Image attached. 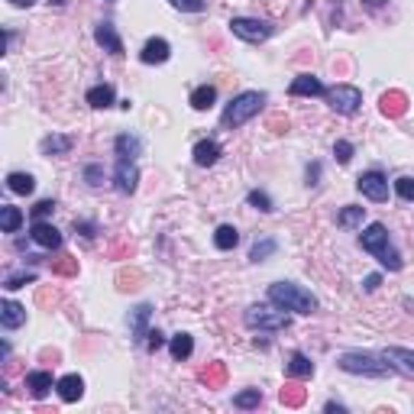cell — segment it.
I'll use <instances>...</instances> for the list:
<instances>
[{
    "instance_id": "cell-18",
    "label": "cell",
    "mask_w": 414,
    "mask_h": 414,
    "mask_svg": "<svg viewBox=\"0 0 414 414\" xmlns=\"http://www.w3.org/2000/svg\"><path fill=\"white\" fill-rule=\"evenodd\" d=\"M0 324H4V327L7 330H16V327H23L26 324V307L23 304H16V301H4V304H0Z\"/></svg>"
},
{
    "instance_id": "cell-40",
    "label": "cell",
    "mask_w": 414,
    "mask_h": 414,
    "mask_svg": "<svg viewBox=\"0 0 414 414\" xmlns=\"http://www.w3.org/2000/svg\"><path fill=\"white\" fill-rule=\"evenodd\" d=\"M85 182L91 184V188L104 184V169H100V165H85Z\"/></svg>"
},
{
    "instance_id": "cell-23",
    "label": "cell",
    "mask_w": 414,
    "mask_h": 414,
    "mask_svg": "<svg viewBox=\"0 0 414 414\" xmlns=\"http://www.w3.org/2000/svg\"><path fill=\"white\" fill-rule=\"evenodd\" d=\"M362 220H366V207L360 204H346L337 214V227H343V230H356V227H362Z\"/></svg>"
},
{
    "instance_id": "cell-16",
    "label": "cell",
    "mask_w": 414,
    "mask_h": 414,
    "mask_svg": "<svg viewBox=\"0 0 414 414\" xmlns=\"http://www.w3.org/2000/svg\"><path fill=\"white\" fill-rule=\"evenodd\" d=\"M382 356L395 366V372H405V376L414 379V350H405V346H389Z\"/></svg>"
},
{
    "instance_id": "cell-37",
    "label": "cell",
    "mask_w": 414,
    "mask_h": 414,
    "mask_svg": "<svg viewBox=\"0 0 414 414\" xmlns=\"http://www.w3.org/2000/svg\"><path fill=\"white\" fill-rule=\"evenodd\" d=\"M175 10H182V13H201V10L207 7L204 0H169Z\"/></svg>"
},
{
    "instance_id": "cell-17",
    "label": "cell",
    "mask_w": 414,
    "mask_h": 414,
    "mask_svg": "<svg viewBox=\"0 0 414 414\" xmlns=\"http://www.w3.org/2000/svg\"><path fill=\"white\" fill-rule=\"evenodd\" d=\"M52 372L46 369H36V372H26V389H30L32 398H46L49 391H52Z\"/></svg>"
},
{
    "instance_id": "cell-33",
    "label": "cell",
    "mask_w": 414,
    "mask_h": 414,
    "mask_svg": "<svg viewBox=\"0 0 414 414\" xmlns=\"http://www.w3.org/2000/svg\"><path fill=\"white\" fill-rule=\"evenodd\" d=\"M246 201H249L256 211H262V214H272V211H276V201L268 198L266 191H259V188H253V191L246 194Z\"/></svg>"
},
{
    "instance_id": "cell-8",
    "label": "cell",
    "mask_w": 414,
    "mask_h": 414,
    "mask_svg": "<svg viewBox=\"0 0 414 414\" xmlns=\"http://www.w3.org/2000/svg\"><path fill=\"white\" fill-rule=\"evenodd\" d=\"M356 188H360V194H362V198L376 201V204H382V201H389V178H385L379 169H372V172H362V175L356 178Z\"/></svg>"
},
{
    "instance_id": "cell-39",
    "label": "cell",
    "mask_w": 414,
    "mask_h": 414,
    "mask_svg": "<svg viewBox=\"0 0 414 414\" xmlns=\"http://www.w3.org/2000/svg\"><path fill=\"white\" fill-rule=\"evenodd\" d=\"M282 401L285 405H292V408H298L301 401H304V391L295 389V385H288V389H282Z\"/></svg>"
},
{
    "instance_id": "cell-9",
    "label": "cell",
    "mask_w": 414,
    "mask_h": 414,
    "mask_svg": "<svg viewBox=\"0 0 414 414\" xmlns=\"http://www.w3.org/2000/svg\"><path fill=\"white\" fill-rule=\"evenodd\" d=\"M136 182H139V169L133 159H117V169H114V188L120 194H133L136 191Z\"/></svg>"
},
{
    "instance_id": "cell-48",
    "label": "cell",
    "mask_w": 414,
    "mask_h": 414,
    "mask_svg": "<svg viewBox=\"0 0 414 414\" xmlns=\"http://www.w3.org/2000/svg\"><path fill=\"white\" fill-rule=\"evenodd\" d=\"M13 7H32V0H10Z\"/></svg>"
},
{
    "instance_id": "cell-28",
    "label": "cell",
    "mask_w": 414,
    "mask_h": 414,
    "mask_svg": "<svg viewBox=\"0 0 414 414\" xmlns=\"http://www.w3.org/2000/svg\"><path fill=\"white\" fill-rule=\"evenodd\" d=\"M114 149H117V155H120V159H136L139 149H143V143H139L136 136H130V133H120V136H117V143H114Z\"/></svg>"
},
{
    "instance_id": "cell-4",
    "label": "cell",
    "mask_w": 414,
    "mask_h": 414,
    "mask_svg": "<svg viewBox=\"0 0 414 414\" xmlns=\"http://www.w3.org/2000/svg\"><path fill=\"white\" fill-rule=\"evenodd\" d=\"M262 104H266V94L262 91H243V94H237V97L223 107V114H220V123L227 126V130H239L243 123H249L256 114L262 110Z\"/></svg>"
},
{
    "instance_id": "cell-6",
    "label": "cell",
    "mask_w": 414,
    "mask_h": 414,
    "mask_svg": "<svg viewBox=\"0 0 414 414\" xmlns=\"http://www.w3.org/2000/svg\"><path fill=\"white\" fill-rule=\"evenodd\" d=\"M230 30L237 39L243 42H266V39L276 36V26L268 23V20H256V16H233L230 20Z\"/></svg>"
},
{
    "instance_id": "cell-13",
    "label": "cell",
    "mask_w": 414,
    "mask_h": 414,
    "mask_svg": "<svg viewBox=\"0 0 414 414\" xmlns=\"http://www.w3.org/2000/svg\"><path fill=\"white\" fill-rule=\"evenodd\" d=\"M169 55H172L169 39L155 36V39H149L146 46H143V52H139V59L146 61V65H162V61H169Z\"/></svg>"
},
{
    "instance_id": "cell-29",
    "label": "cell",
    "mask_w": 414,
    "mask_h": 414,
    "mask_svg": "<svg viewBox=\"0 0 414 414\" xmlns=\"http://www.w3.org/2000/svg\"><path fill=\"white\" fill-rule=\"evenodd\" d=\"M237 243H239L237 227H230V223H220V227L214 230V246H217V249H223V253H227V249H233Z\"/></svg>"
},
{
    "instance_id": "cell-50",
    "label": "cell",
    "mask_w": 414,
    "mask_h": 414,
    "mask_svg": "<svg viewBox=\"0 0 414 414\" xmlns=\"http://www.w3.org/2000/svg\"><path fill=\"white\" fill-rule=\"evenodd\" d=\"M107 4H117V0H107Z\"/></svg>"
},
{
    "instance_id": "cell-42",
    "label": "cell",
    "mask_w": 414,
    "mask_h": 414,
    "mask_svg": "<svg viewBox=\"0 0 414 414\" xmlns=\"http://www.w3.org/2000/svg\"><path fill=\"white\" fill-rule=\"evenodd\" d=\"M55 272H59V276H75V272H78V262L71 259V256H65V262H55Z\"/></svg>"
},
{
    "instance_id": "cell-3",
    "label": "cell",
    "mask_w": 414,
    "mask_h": 414,
    "mask_svg": "<svg viewBox=\"0 0 414 414\" xmlns=\"http://www.w3.org/2000/svg\"><path fill=\"white\" fill-rule=\"evenodd\" d=\"M337 366L343 369V372H353V376H369V379H385L395 372V366H391L385 356L379 353H362V350H346V353L337 356Z\"/></svg>"
},
{
    "instance_id": "cell-45",
    "label": "cell",
    "mask_w": 414,
    "mask_h": 414,
    "mask_svg": "<svg viewBox=\"0 0 414 414\" xmlns=\"http://www.w3.org/2000/svg\"><path fill=\"white\" fill-rule=\"evenodd\" d=\"M75 230H81V237L91 239L94 237V223L91 220H81V223H75Z\"/></svg>"
},
{
    "instance_id": "cell-31",
    "label": "cell",
    "mask_w": 414,
    "mask_h": 414,
    "mask_svg": "<svg viewBox=\"0 0 414 414\" xmlns=\"http://www.w3.org/2000/svg\"><path fill=\"white\" fill-rule=\"evenodd\" d=\"M276 249H278V243H276V239H272V237H266V239H256V243H253V249H249V259H253V262H266L268 256L276 253Z\"/></svg>"
},
{
    "instance_id": "cell-27",
    "label": "cell",
    "mask_w": 414,
    "mask_h": 414,
    "mask_svg": "<svg viewBox=\"0 0 414 414\" xmlns=\"http://www.w3.org/2000/svg\"><path fill=\"white\" fill-rule=\"evenodd\" d=\"M7 188L13 194H32V191H36V178L26 175V172H10V175H7Z\"/></svg>"
},
{
    "instance_id": "cell-19",
    "label": "cell",
    "mask_w": 414,
    "mask_h": 414,
    "mask_svg": "<svg viewBox=\"0 0 414 414\" xmlns=\"http://www.w3.org/2000/svg\"><path fill=\"white\" fill-rule=\"evenodd\" d=\"M285 372H288V379H311L314 376V362L307 360L304 353H292L288 362H285Z\"/></svg>"
},
{
    "instance_id": "cell-38",
    "label": "cell",
    "mask_w": 414,
    "mask_h": 414,
    "mask_svg": "<svg viewBox=\"0 0 414 414\" xmlns=\"http://www.w3.org/2000/svg\"><path fill=\"white\" fill-rule=\"evenodd\" d=\"M223 376H227V369H223V362H214L211 369H204V376H201V379H204L207 385H217V382H223Z\"/></svg>"
},
{
    "instance_id": "cell-22",
    "label": "cell",
    "mask_w": 414,
    "mask_h": 414,
    "mask_svg": "<svg viewBox=\"0 0 414 414\" xmlns=\"http://www.w3.org/2000/svg\"><path fill=\"white\" fill-rule=\"evenodd\" d=\"M71 146H75V139L61 136V133H52V136H46L42 143H39L42 155H65V153H71Z\"/></svg>"
},
{
    "instance_id": "cell-49",
    "label": "cell",
    "mask_w": 414,
    "mask_h": 414,
    "mask_svg": "<svg viewBox=\"0 0 414 414\" xmlns=\"http://www.w3.org/2000/svg\"><path fill=\"white\" fill-rule=\"evenodd\" d=\"M49 4H52V7H65V4H69V0H49Z\"/></svg>"
},
{
    "instance_id": "cell-26",
    "label": "cell",
    "mask_w": 414,
    "mask_h": 414,
    "mask_svg": "<svg viewBox=\"0 0 414 414\" xmlns=\"http://www.w3.org/2000/svg\"><path fill=\"white\" fill-rule=\"evenodd\" d=\"M408 110V97L401 91H389L382 94V114L385 117H401Z\"/></svg>"
},
{
    "instance_id": "cell-25",
    "label": "cell",
    "mask_w": 414,
    "mask_h": 414,
    "mask_svg": "<svg viewBox=\"0 0 414 414\" xmlns=\"http://www.w3.org/2000/svg\"><path fill=\"white\" fill-rule=\"evenodd\" d=\"M169 353H172V360H188V356L194 353V340H191V333H175L172 337V343H169Z\"/></svg>"
},
{
    "instance_id": "cell-5",
    "label": "cell",
    "mask_w": 414,
    "mask_h": 414,
    "mask_svg": "<svg viewBox=\"0 0 414 414\" xmlns=\"http://www.w3.org/2000/svg\"><path fill=\"white\" fill-rule=\"evenodd\" d=\"M243 321H246V327L249 330H266V333H276V330H285L288 327V314H285L282 307H266V304H253L249 311L243 314Z\"/></svg>"
},
{
    "instance_id": "cell-47",
    "label": "cell",
    "mask_w": 414,
    "mask_h": 414,
    "mask_svg": "<svg viewBox=\"0 0 414 414\" xmlns=\"http://www.w3.org/2000/svg\"><path fill=\"white\" fill-rule=\"evenodd\" d=\"M324 408H327V411H346V408H343V405H337V401H327Z\"/></svg>"
},
{
    "instance_id": "cell-35",
    "label": "cell",
    "mask_w": 414,
    "mask_h": 414,
    "mask_svg": "<svg viewBox=\"0 0 414 414\" xmlns=\"http://www.w3.org/2000/svg\"><path fill=\"white\" fill-rule=\"evenodd\" d=\"M395 194H398L401 201H408V204H411V201H414V178H398V182H395Z\"/></svg>"
},
{
    "instance_id": "cell-1",
    "label": "cell",
    "mask_w": 414,
    "mask_h": 414,
    "mask_svg": "<svg viewBox=\"0 0 414 414\" xmlns=\"http://www.w3.org/2000/svg\"><path fill=\"white\" fill-rule=\"evenodd\" d=\"M360 246L366 249L369 256H376V259L382 262L389 272H398V268L405 266V262H401V253L391 246L385 223H369L366 230H362V237H360Z\"/></svg>"
},
{
    "instance_id": "cell-30",
    "label": "cell",
    "mask_w": 414,
    "mask_h": 414,
    "mask_svg": "<svg viewBox=\"0 0 414 414\" xmlns=\"http://www.w3.org/2000/svg\"><path fill=\"white\" fill-rule=\"evenodd\" d=\"M188 100H191V107H194V110H207V107H211V104L217 100V88H214V85H198V88L191 91V97H188Z\"/></svg>"
},
{
    "instance_id": "cell-15",
    "label": "cell",
    "mask_w": 414,
    "mask_h": 414,
    "mask_svg": "<svg viewBox=\"0 0 414 414\" xmlns=\"http://www.w3.org/2000/svg\"><path fill=\"white\" fill-rule=\"evenodd\" d=\"M55 391H59V398L61 401H78L81 395H85V379L75 376V372H69V376H61L59 382H55Z\"/></svg>"
},
{
    "instance_id": "cell-34",
    "label": "cell",
    "mask_w": 414,
    "mask_h": 414,
    "mask_svg": "<svg viewBox=\"0 0 414 414\" xmlns=\"http://www.w3.org/2000/svg\"><path fill=\"white\" fill-rule=\"evenodd\" d=\"M36 282V272H13V276H7V282H4V288L7 292H16V288H26V285H32Z\"/></svg>"
},
{
    "instance_id": "cell-21",
    "label": "cell",
    "mask_w": 414,
    "mask_h": 414,
    "mask_svg": "<svg viewBox=\"0 0 414 414\" xmlns=\"http://www.w3.org/2000/svg\"><path fill=\"white\" fill-rule=\"evenodd\" d=\"M85 100L91 104L94 110H104V107H110L117 100V91H114V85H94L91 91L85 94Z\"/></svg>"
},
{
    "instance_id": "cell-7",
    "label": "cell",
    "mask_w": 414,
    "mask_h": 414,
    "mask_svg": "<svg viewBox=\"0 0 414 414\" xmlns=\"http://www.w3.org/2000/svg\"><path fill=\"white\" fill-rule=\"evenodd\" d=\"M327 104L337 114H343V117H353L356 110L362 107V91L356 85H333V88H327Z\"/></svg>"
},
{
    "instance_id": "cell-24",
    "label": "cell",
    "mask_w": 414,
    "mask_h": 414,
    "mask_svg": "<svg viewBox=\"0 0 414 414\" xmlns=\"http://www.w3.org/2000/svg\"><path fill=\"white\" fill-rule=\"evenodd\" d=\"M20 227H23V211H20V207H13V204L0 207V230H4V233H16Z\"/></svg>"
},
{
    "instance_id": "cell-12",
    "label": "cell",
    "mask_w": 414,
    "mask_h": 414,
    "mask_svg": "<svg viewBox=\"0 0 414 414\" xmlns=\"http://www.w3.org/2000/svg\"><path fill=\"white\" fill-rule=\"evenodd\" d=\"M30 237H32V243H39L42 249H59V246H61V233L55 230L52 223H46V220H32Z\"/></svg>"
},
{
    "instance_id": "cell-10",
    "label": "cell",
    "mask_w": 414,
    "mask_h": 414,
    "mask_svg": "<svg viewBox=\"0 0 414 414\" xmlns=\"http://www.w3.org/2000/svg\"><path fill=\"white\" fill-rule=\"evenodd\" d=\"M288 94H292V97H324L327 88H324V81L317 75H298L292 85H288Z\"/></svg>"
},
{
    "instance_id": "cell-43",
    "label": "cell",
    "mask_w": 414,
    "mask_h": 414,
    "mask_svg": "<svg viewBox=\"0 0 414 414\" xmlns=\"http://www.w3.org/2000/svg\"><path fill=\"white\" fill-rule=\"evenodd\" d=\"M146 346L155 353V350H162V346H165V337H162L159 330H149V333H146Z\"/></svg>"
},
{
    "instance_id": "cell-46",
    "label": "cell",
    "mask_w": 414,
    "mask_h": 414,
    "mask_svg": "<svg viewBox=\"0 0 414 414\" xmlns=\"http://www.w3.org/2000/svg\"><path fill=\"white\" fill-rule=\"evenodd\" d=\"M379 285H382V276H366V282H362V288H366V292H376Z\"/></svg>"
},
{
    "instance_id": "cell-2",
    "label": "cell",
    "mask_w": 414,
    "mask_h": 414,
    "mask_svg": "<svg viewBox=\"0 0 414 414\" xmlns=\"http://www.w3.org/2000/svg\"><path fill=\"white\" fill-rule=\"evenodd\" d=\"M268 304L282 307V311H295V314H314L317 311V298L295 282L268 285Z\"/></svg>"
},
{
    "instance_id": "cell-32",
    "label": "cell",
    "mask_w": 414,
    "mask_h": 414,
    "mask_svg": "<svg viewBox=\"0 0 414 414\" xmlns=\"http://www.w3.org/2000/svg\"><path fill=\"white\" fill-rule=\"evenodd\" d=\"M259 401H262V391L259 389H246V391H239V395H233V408H239V411L259 408Z\"/></svg>"
},
{
    "instance_id": "cell-11",
    "label": "cell",
    "mask_w": 414,
    "mask_h": 414,
    "mask_svg": "<svg viewBox=\"0 0 414 414\" xmlns=\"http://www.w3.org/2000/svg\"><path fill=\"white\" fill-rule=\"evenodd\" d=\"M94 39H97V46L110 55H123V39L117 32L114 23H97L94 26Z\"/></svg>"
},
{
    "instance_id": "cell-14",
    "label": "cell",
    "mask_w": 414,
    "mask_h": 414,
    "mask_svg": "<svg viewBox=\"0 0 414 414\" xmlns=\"http://www.w3.org/2000/svg\"><path fill=\"white\" fill-rule=\"evenodd\" d=\"M194 165H201V169H211L217 159L223 155V146L217 143V139H201L198 146H194Z\"/></svg>"
},
{
    "instance_id": "cell-44",
    "label": "cell",
    "mask_w": 414,
    "mask_h": 414,
    "mask_svg": "<svg viewBox=\"0 0 414 414\" xmlns=\"http://www.w3.org/2000/svg\"><path fill=\"white\" fill-rule=\"evenodd\" d=\"M321 182V162H311L307 165V184H317Z\"/></svg>"
},
{
    "instance_id": "cell-20",
    "label": "cell",
    "mask_w": 414,
    "mask_h": 414,
    "mask_svg": "<svg viewBox=\"0 0 414 414\" xmlns=\"http://www.w3.org/2000/svg\"><path fill=\"white\" fill-rule=\"evenodd\" d=\"M149 317H153V307L149 304H139V307H133L130 311V330H133V340H146V324H149Z\"/></svg>"
},
{
    "instance_id": "cell-36",
    "label": "cell",
    "mask_w": 414,
    "mask_h": 414,
    "mask_svg": "<svg viewBox=\"0 0 414 414\" xmlns=\"http://www.w3.org/2000/svg\"><path fill=\"white\" fill-rule=\"evenodd\" d=\"M333 155H337L340 165H346V162L353 159V143H350V139H337V146H333Z\"/></svg>"
},
{
    "instance_id": "cell-41",
    "label": "cell",
    "mask_w": 414,
    "mask_h": 414,
    "mask_svg": "<svg viewBox=\"0 0 414 414\" xmlns=\"http://www.w3.org/2000/svg\"><path fill=\"white\" fill-rule=\"evenodd\" d=\"M55 211V201H39L36 207H32V220H42V217H49Z\"/></svg>"
}]
</instances>
